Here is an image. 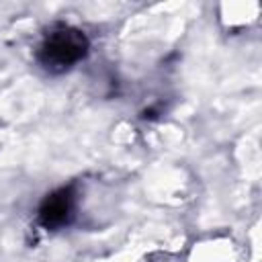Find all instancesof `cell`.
Returning <instances> with one entry per match:
<instances>
[{
  "instance_id": "1",
  "label": "cell",
  "mask_w": 262,
  "mask_h": 262,
  "mask_svg": "<svg viewBox=\"0 0 262 262\" xmlns=\"http://www.w3.org/2000/svg\"><path fill=\"white\" fill-rule=\"evenodd\" d=\"M88 49L90 43L84 31L72 25L55 23L47 29V33H43V39L37 47V61L47 72L61 74L80 63L86 57Z\"/></svg>"
},
{
  "instance_id": "2",
  "label": "cell",
  "mask_w": 262,
  "mask_h": 262,
  "mask_svg": "<svg viewBox=\"0 0 262 262\" xmlns=\"http://www.w3.org/2000/svg\"><path fill=\"white\" fill-rule=\"evenodd\" d=\"M76 196L72 188H57L51 194H47L37 211V221L45 229H59L68 225L74 217Z\"/></svg>"
}]
</instances>
